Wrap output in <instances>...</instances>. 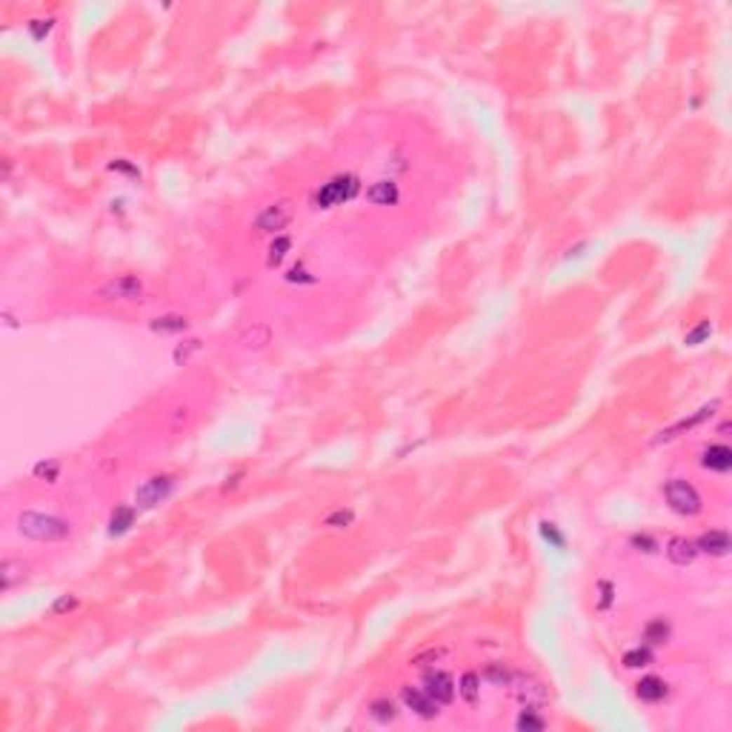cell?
Segmentation results:
<instances>
[{
	"mask_svg": "<svg viewBox=\"0 0 732 732\" xmlns=\"http://www.w3.org/2000/svg\"><path fill=\"white\" fill-rule=\"evenodd\" d=\"M32 472H34V478H41L46 484H55L57 475H60V463L57 461H41V463H34Z\"/></svg>",
	"mask_w": 732,
	"mask_h": 732,
	"instance_id": "28",
	"label": "cell"
},
{
	"mask_svg": "<svg viewBox=\"0 0 732 732\" xmlns=\"http://www.w3.org/2000/svg\"><path fill=\"white\" fill-rule=\"evenodd\" d=\"M172 489H175V481L169 478V475H152V478H146L135 489V503L140 509H155L172 495Z\"/></svg>",
	"mask_w": 732,
	"mask_h": 732,
	"instance_id": "4",
	"label": "cell"
},
{
	"mask_svg": "<svg viewBox=\"0 0 732 732\" xmlns=\"http://www.w3.org/2000/svg\"><path fill=\"white\" fill-rule=\"evenodd\" d=\"M195 352H201V341H198V338L180 344V346L175 349V363H189V358H192Z\"/></svg>",
	"mask_w": 732,
	"mask_h": 732,
	"instance_id": "32",
	"label": "cell"
},
{
	"mask_svg": "<svg viewBox=\"0 0 732 732\" xmlns=\"http://www.w3.org/2000/svg\"><path fill=\"white\" fill-rule=\"evenodd\" d=\"M26 578V567L20 564V561H12V558H6L4 564H0V583H4V590H12V587H18V583Z\"/></svg>",
	"mask_w": 732,
	"mask_h": 732,
	"instance_id": "20",
	"label": "cell"
},
{
	"mask_svg": "<svg viewBox=\"0 0 732 732\" xmlns=\"http://www.w3.org/2000/svg\"><path fill=\"white\" fill-rule=\"evenodd\" d=\"M238 481H240V472H238V475H232V481H226V487H224V489H235V487H238Z\"/></svg>",
	"mask_w": 732,
	"mask_h": 732,
	"instance_id": "38",
	"label": "cell"
},
{
	"mask_svg": "<svg viewBox=\"0 0 732 732\" xmlns=\"http://www.w3.org/2000/svg\"><path fill=\"white\" fill-rule=\"evenodd\" d=\"M400 698H404V704H407L415 715H421V718H435V715H438V704L429 698L423 689L404 686V689H400Z\"/></svg>",
	"mask_w": 732,
	"mask_h": 732,
	"instance_id": "11",
	"label": "cell"
},
{
	"mask_svg": "<svg viewBox=\"0 0 732 732\" xmlns=\"http://www.w3.org/2000/svg\"><path fill=\"white\" fill-rule=\"evenodd\" d=\"M458 692H461V698H463L466 704H478V695H481V675H478V672H463Z\"/></svg>",
	"mask_w": 732,
	"mask_h": 732,
	"instance_id": "21",
	"label": "cell"
},
{
	"mask_svg": "<svg viewBox=\"0 0 732 732\" xmlns=\"http://www.w3.org/2000/svg\"><path fill=\"white\" fill-rule=\"evenodd\" d=\"M701 466L710 469V472H729L732 469V449L724 447V444H712L710 449H704L701 455Z\"/></svg>",
	"mask_w": 732,
	"mask_h": 732,
	"instance_id": "13",
	"label": "cell"
},
{
	"mask_svg": "<svg viewBox=\"0 0 732 732\" xmlns=\"http://www.w3.org/2000/svg\"><path fill=\"white\" fill-rule=\"evenodd\" d=\"M358 189H360V183H358L355 175H335L332 180L323 183V187L318 189V195H315V206H318V209L341 206V203L352 201V198L358 195Z\"/></svg>",
	"mask_w": 732,
	"mask_h": 732,
	"instance_id": "3",
	"label": "cell"
},
{
	"mask_svg": "<svg viewBox=\"0 0 732 732\" xmlns=\"http://www.w3.org/2000/svg\"><path fill=\"white\" fill-rule=\"evenodd\" d=\"M18 529L41 543H52V541H66L72 535V527L63 518L55 515H43V512H23L18 518Z\"/></svg>",
	"mask_w": 732,
	"mask_h": 732,
	"instance_id": "1",
	"label": "cell"
},
{
	"mask_svg": "<svg viewBox=\"0 0 732 732\" xmlns=\"http://www.w3.org/2000/svg\"><path fill=\"white\" fill-rule=\"evenodd\" d=\"M52 26H55L52 18H46V20H43V18H34V20H29V34H32L34 41H43L46 34L52 32Z\"/></svg>",
	"mask_w": 732,
	"mask_h": 732,
	"instance_id": "30",
	"label": "cell"
},
{
	"mask_svg": "<svg viewBox=\"0 0 732 732\" xmlns=\"http://www.w3.org/2000/svg\"><path fill=\"white\" fill-rule=\"evenodd\" d=\"M286 280H289V283H315V278H312V275H309L304 266L289 269V272H286Z\"/></svg>",
	"mask_w": 732,
	"mask_h": 732,
	"instance_id": "35",
	"label": "cell"
},
{
	"mask_svg": "<svg viewBox=\"0 0 732 732\" xmlns=\"http://www.w3.org/2000/svg\"><path fill=\"white\" fill-rule=\"evenodd\" d=\"M187 329H189L187 315L169 312V315H161V318L152 320V332H158V335H177V332H187Z\"/></svg>",
	"mask_w": 732,
	"mask_h": 732,
	"instance_id": "17",
	"label": "cell"
},
{
	"mask_svg": "<svg viewBox=\"0 0 732 732\" xmlns=\"http://www.w3.org/2000/svg\"><path fill=\"white\" fill-rule=\"evenodd\" d=\"M624 667L627 670H641V667H649L652 664V649L649 646H635V649H630V652H624Z\"/></svg>",
	"mask_w": 732,
	"mask_h": 732,
	"instance_id": "22",
	"label": "cell"
},
{
	"mask_svg": "<svg viewBox=\"0 0 732 732\" xmlns=\"http://www.w3.org/2000/svg\"><path fill=\"white\" fill-rule=\"evenodd\" d=\"M609 604H612V583H601V601H598V606L601 609H609Z\"/></svg>",
	"mask_w": 732,
	"mask_h": 732,
	"instance_id": "37",
	"label": "cell"
},
{
	"mask_svg": "<svg viewBox=\"0 0 732 732\" xmlns=\"http://www.w3.org/2000/svg\"><path fill=\"white\" fill-rule=\"evenodd\" d=\"M366 198H370V203H375V206H395L400 201L398 183L395 180H378V183H372V187H370Z\"/></svg>",
	"mask_w": 732,
	"mask_h": 732,
	"instance_id": "15",
	"label": "cell"
},
{
	"mask_svg": "<svg viewBox=\"0 0 732 732\" xmlns=\"http://www.w3.org/2000/svg\"><path fill=\"white\" fill-rule=\"evenodd\" d=\"M509 689L512 695L524 704V707H538L546 701V686L541 681H535L532 675H521V672H512V681H509Z\"/></svg>",
	"mask_w": 732,
	"mask_h": 732,
	"instance_id": "6",
	"label": "cell"
},
{
	"mask_svg": "<svg viewBox=\"0 0 732 732\" xmlns=\"http://www.w3.org/2000/svg\"><path fill=\"white\" fill-rule=\"evenodd\" d=\"M667 558L675 567H689L695 558H698V546L689 538H670L667 541Z\"/></svg>",
	"mask_w": 732,
	"mask_h": 732,
	"instance_id": "12",
	"label": "cell"
},
{
	"mask_svg": "<svg viewBox=\"0 0 732 732\" xmlns=\"http://www.w3.org/2000/svg\"><path fill=\"white\" fill-rule=\"evenodd\" d=\"M630 543L638 549V553H646V555L658 553V541H655V538H649V535H632V538H630Z\"/></svg>",
	"mask_w": 732,
	"mask_h": 732,
	"instance_id": "33",
	"label": "cell"
},
{
	"mask_svg": "<svg viewBox=\"0 0 732 732\" xmlns=\"http://www.w3.org/2000/svg\"><path fill=\"white\" fill-rule=\"evenodd\" d=\"M635 692H638V698H641V701H646V704H658V701H664V698H667V684H664L661 678H655V675H646V678L638 681Z\"/></svg>",
	"mask_w": 732,
	"mask_h": 732,
	"instance_id": "16",
	"label": "cell"
},
{
	"mask_svg": "<svg viewBox=\"0 0 732 732\" xmlns=\"http://www.w3.org/2000/svg\"><path fill=\"white\" fill-rule=\"evenodd\" d=\"M541 535H543L546 543H553L555 549H564V546H567V541H564V535L558 532V527H555V524H549V521L541 524Z\"/></svg>",
	"mask_w": 732,
	"mask_h": 732,
	"instance_id": "31",
	"label": "cell"
},
{
	"mask_svg": "<svg viewBox=\"0 0 732 732\" xmlns=\"http://www.w3.org/2000/svg\"><path fill=\"white\" fill-rule=\"evenodd\" d=\"M289 221H292V206H289V203H272V206H266V209L258 215L255 226H258V232L275 235V232L286 229Z\"/></svg>",
	"mask_w": 732,
	"mask_h": 732,
	"instance_id": "8",
	"label": "cell"
},
{
	"mask_svg": "<svg viewBox=\"0 0 732 732\" xmlns=\"http://www.w3.org/2000/svg\"><path fill=\"white\" fill-rule=\"evenodd\" d=\"M481 678H484V681H489V684H495V686H509V681H512V672H509L503 664H489V667L481 672Z\"/></svg>",
	"mask_w": 732,
	"mask_h": 732,
	"instance_id": "26",
	"label": "cell"
},
{
	"mask_svg": "<svg viewBox=\"0 0 732 732\" xmlns=\"http://www.w3.org/2000/svg\"><path fill=\"white\" fill-rule=\"evenodd\" d=\"M423 692L429 698L438 704V707H447L455 701V684L452 678L444 672V670H429L423 672Z\"/></svg>",
	"mask_w": 732,
	"mask_h": 732,
	"instance_id": "7",
	"label": "cell"
},
{
	"mask_svg": "<svg viewBox=\"0 0 732 732\" xmlns=\"http://www.w3.org/2000/svg\"><path fill=\"white\" fill-rule=\"evenodd\" d=\"M97 295L103 301H121V304H132V301H140L143 298V283L135 278V275H121V278H112L106 280Z\"/></svg>",
	"mask_w": 732,
	"mask_h": 732,
	"instance_id": "5",
	"label": "cell"
},
{
	"mask_svg": "<svg viewBox=\"0 0 732 732\" xmlns=\"http://www.w3.org/2000/svg\"><path fill=\"white\" fill-rule=\"evenodd\" d=\"M269 341H272V329L266 323H249L238 335V344L243 349H264Z\"/></svg>",
	"mask_w": 732,
	"mask_h": 732,
	"instance_id": "14",
	"label": "cell"
},
{
	"mask_svg": "<svg viewBox=\"0 0 732 732\" xmlns=\"http://www.w3.org/2000/svg\"><path fill=\"white\" fill-rule=\"evenodd\" d=\"M695 546H698V553H707L712 558H724V555H729L732 541H729V535L724 529H710V532H704L698 541H695Z\"/></svg>",
	"mask_w": 732,
	"mask_h": 732,
	"instance_id": "10",
	"label": "cell"
},
{
	"mask_svg": "<svg viewBox=\"0 0 732 732\" xmlns=\"http://www.w3.org/2000/svg\"><path fill=\"white\" fill-rule=\"evenodd\" d=\"M515 726L518 729H524V732H538V729H546V721L535 712V707H527V710H521V715H518V721H515Z\"/></svg>",
	"mask_w": 732,
	"mask_h": 732,
	"instance_id": "25",
	"label": "cell"
},
{
	"mask_svg": "<svg viewBox=\"0 0 732 732\" xmlns=\"http://www.w3.org/2000/svg\"><path fill=\"white\" fill-rule=\"evenodd\" d=\"M132 527H135V506H118L112 512V518H109V535L112 538L126 535Z\"/></svg>",
	"mask_w": 732,
	"mask_h": 732,
	"instance_id": "18",
	"label": "cell"
},
{
	"mask_svg": "<svg viewBox=\"0 0 732 732\" xmlns=\"http://www.w3.org/2000/svg\"><path fill=\"white\" fill-rule=\"evenodd\" d=\"M710 335H712V323H710V320H701L698 326L692 329V332H686L684 344H686V346H698V344H704Z\"/></svg>",
	"mask_w": 732,
	"mask_h": 732,
	"instance_id": "29",
	"label": "cell"
},
{
	"mask_svg": "<svg viewBox=\"0 0 732 732\" xmlns=\"http://www.w3.org/2000/svg\"><path fill=\"white\" fill-rule=\"evenodd\" d=\"M370 715H372L378 724H392V721L398 718V710H395V704H392V701H386V698H378V701H372V704H370Z\"/></svg>",
	"mask_w": 732,
	"mask_h": 732,
	"instance_id": "24",
	"label": "cell"
},
{
	"mask_svg": "<svg viewBox=\"0 0 732 732\" xmlns=\"http://www.w3.org/2000/svg\"><path fill=\"white\" fill-rule=\"evenodd\" d=\"M109 169H112V172H126V175H132V177H140V172H137L132 163H126V161H112V163H109Z\"/></svg>",
	"mask_w": 732,
	"mask_h": 732,
	"instance_id": "36",
	"label": "cell"
},
{
	"mask_svg": "<svg viewBox=\"0 0 732 732\" xmlns=\"http://www.w3.org/2000/svg\"><path fill=\"white\" fill-rule=\"evenodd\" d=\"M78 606V598L75 595H60L55 604H52V615H63V612H72Z\"/></svg>",
	"mask_w": 732,
	"mask_h": 732,
	"instance_id": "34",
	"label": "cell"
},
{
	"mask_svg": "<svg viewBox=\"0 0 732 732\" xmlns=\"http://www.w3.org/2000/svg\"><path fill=\"white\" fill-rule=\"evenodd\" d=\"M323 524L332 527V529H349L355 524V512L352 509H335V512H329Z\"/></svg>",
	"mask_w": 732,
	"mask_h": 732,
	"instance_id": "27",
	"label": "cell"
},
{
	"mask_svg": "<svg viewBox=\"0 0 732 732\" xmlns=\"http://www.w3.org/2000/svg\"><path fill=\"white\" fill-rule=\"evenodd\" d=\"M664 498H667V503L678 512V515H686V518L698 515V512L704 509V501H701L698 489H695L689 481H684V478L667 481L664 484Z\"/></svg>",
	"mask_w": 732,
	"mask_h": 732,
	"instance_id": "2",
	"label": "cell"
},
{
	"mask_svg": "<svg viewBox=\"0 0 732 732\" xmlns=\"http://www.w3.org/2000/svg\"><path fill=\"white\" fill-rule=\"evenodd\" d=\"M718 407H721V404H718V400H712V404H710V407H701V409H698V412H695V415H689V418H684V421H678V423H675V426H670V429H664V432H661V435H658V438H655V444H667V441H672V438H678V435H681V432H689V429H695V426H701V423H704V421H710V418H712V412H715V409H718Z\"/></svg>",
	"mask_w": 732,
	"mask_h": 732,
	"instance_id": "9",
	"label": "cell"
},
{
	"mask_svg": "<svg viewBox=\"0 0 732 732\" xmlns=\"http://www.w3.org/2000/svg\"><path fill=\"white\" fill-rule=\"evenodd\" d=\"M670 635H672V627L667 624L664 618H655V621H649V624L644 627V641H646L649 646H661V644H667Z\"/></svg>",
	"mask_w": 732,
	"mask_h": 732,
	"instance_id": "19",
	"label": "cell"
},
{
	"mask_svg": "<svg viewBox=\"0 0 732 732\" xmlns=\"http://www.w3.org/2000/svg\"><path fill=\"white\" fill-rule=\"evenodd\" d=\"M289 249H292V240H289L286 235H278V238L272 240V246H269V258H266V266H269V269L280 266V264H283V258L289 255Z\"/></svg>",
	"mask_w": 732,
	"mask_h": 732,
	"instance_id": "23",
	"label": "cell"
}]
</instances>
